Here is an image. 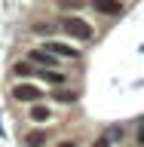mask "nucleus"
<instances>
[{"mask_svg":"<svg viewBox=\"0 0 144 147\" xmlns=\"http://www.w3.org/2000/svg\"><path fill=\"white\" fill-rule=\"evenodd\" d=\"M62 28H64V34L74 37V40H92V25L83 22V18H77V16H68L62 22Z\"/></svg>","mask_w":144,"mask_h":147,"instance_id":"f257e3e1","label":"nucleus"},{"mask_svg":"<svg viewBox=\"0 0 144 147\" xmlns=\"http://www.w3.org/2000/svg\"><path fill=\"white\" fill-rule=\"evenodd\" d=\"M12 98H16V101H25V104H34L37 98H43V92L37 89V86H31V83H22V86L12 89Z\"/></svg>","mask_w":144,"mask_h":147,"instance_id":"f03ea898","label":"nucleus"},{"mask_svg":"<svg viewBox=\"0 0 144 147\" xmlns=\"http://www.w3.org/2000/svg\"><path fill=\"white\" fill-rule=\"evenodd\" d=\"M46 52H52V55H58V58H77V49L74 46H68V43H55V40H46V46H43Z\"/></svg>","mask_w":144,"mask_h":147,"instance_id":"7ed1b4c3","label":"nucleus"},{"mask_svg":"<svg viewBox=\"0 0 144 147\" xmlns=\"http://www.w3.org/2000/svg\"><path fill=\"white\" fill-rule=\"evenodd\" d=\"M92 6L101 16H123V3L120 0H92Z\"/></svg>","mask_w":144,"mask_h":147,"instance_id":"20e7f679","label":"nucleus"},{"mask_svg":"<svg viewBox=\"0 0 144 147\" xmlns=\"http://www.w3.org/2000/svg\"><path fill=\"white\" fill-rule=\"evenodd\" d=\"M31 61L40 64V67H52V64H55V55H52V52H46L43 46H40V49H31Z\"/></svg>","mask_w":144,"mask_h":147,"instance_id":"39448f33","label":"nucleus"},{"mask_svg":"<svg viewBox=\"0 0 144 147\" xmlns=\"http://www.w3.org/2000/svg\"><path fill=\"white\" fill-rule=\"evenodd\" d=\"M37 77H40L43 83H49V86H62V83H64V74L52 71V67H40V71H37Z\"/></svg>","mask_w":144,"mask_h":147,"instance_id":"423d86ee","label":"nucleus"},{"mask_svg":"<svg viewBox=\"0 0 144 147\" xmlns=\"http://www.w3.org/2000/svg\"><path fill=\"white\" fill-rule=\"evenodd\" d=\"M43 144H46V132L43 129H34V132L25 135V147H43Z\"/></svg>","mask_w":144,"mask_h":147,"instance_id":"0eeeda50","label":"nucleus"},{"mask_svg":"<svg viewBox=\"0 0 144 147\" xmlns=\"http://www.w3.org/2000/svg\"><path fill=\"white\" fill-rule=\"evenodd\" d=\"M31 119H34V123H43V119H49V107H43V104H34V107H31Z\"/></svg>","mask_w":144,"mask_h":147,"instance_id":"6e6552de","label":"nucleus"},{"mask_svg":"<svg viewBox=\"0 0 144 147\" xmlns=\"http://www.w3.org/2000/svg\"><path fill=\"white\" fill-rule=\"evenodd\" d=\"M12 74H16V77H31V64H28V61H18L16 67H12Z\"/></svg>","mask_w":144,"mask_h":147,"instance_id":"1a4fd4ad","label":"nucleus"},{"mask_svg":"<svg viewBox=\"0 0 144 147\" xmlns=\"http://www.w3.org/2000/svg\"><path fill=\"white\" fill-rule=\"evenodd\" d=\"M74 98H77V92H64V89H62V92H55V101H62V104H71Z\"/></svg>","mask_w":144,"mask_h":147,"instance_id":"9d476101","label":"nucleus"},{"mask_svg":"<svg viewBox=\"0 0 144 147\" xmlns=\"http://www.w3.org/2000/svg\"><path fill=\"white\" fill-rule=\"evenodd\" d=\"M120 138H123V129H120V126H110L107 129V141H120Z\"/></svg>","mask_w":144,"mask_h":147,"instance_id":"9b49d317","label":"nucleus"},{"mask_svg":"<svg viewBox=\"0 0 144 147\" xmlns=\"http://www.w3.org/2000/svg\"><path fill=\"white\" fill-rule=\"evenodd\" d=\"M34 31H37V34H49V25H43V22H37V25H34Z\"/></svg>","mask_w":144,"mask_h":147,"instance_id":"f8f14e48","label":"nucleus"},{"mask_svg":"<svg viewBox=\"0 0 144 147\" xmlns=\"http://www.w3.org/2000/svg\"><path fill=\"white\" fill-rule=\"evenodd\" d=\"M92 147H110V141H107V135H104V138H98V141H95V144H92Z\"/></svg>","mask_w":144,"mask_h":147,"instance_id":"ddd939ff","label":"nucleus"},{"mask_svg":"<svg viewBox=\"0 0 144 147\" xmlns=\"http://www.w3.org/2000/svg\"><path fill=\"white\" fill-rule=\"evenodd\" d=\"M62 6H64V9H68V6L74 9V6H77V0H62Z\"/></svg>","mask_w":144,"mask_h":147,"instance_id":"4468645a","label":"nucleus"},{"mask_svg":"<svg viewBox=\"0 0 144 147\" xmlns=\"http://www.w3.org/2000/svg\"><path fill=\"white\" fill-rule=\"evenodd\" d=\"M138 144H141V147H144V126H141V129H138Z\"/></svg>","mask_w":144,"mask_h":147,"instance_id":"2eb2a0df","label":"nucleus"},{"mask_svg":"<svg viewBox=\"0 0 144 147\" xmlns=\"http://www.w3.org/2000/svg\"><path fill=\"white\" fill-rule=\"evenodd\" d=\"M55 147H74V141H62V144H55Z\"/></svg>","mask_w":144,"mask_h":147,"instance_id":"dca6fc26","label":"nucleus"}]
</instances>
